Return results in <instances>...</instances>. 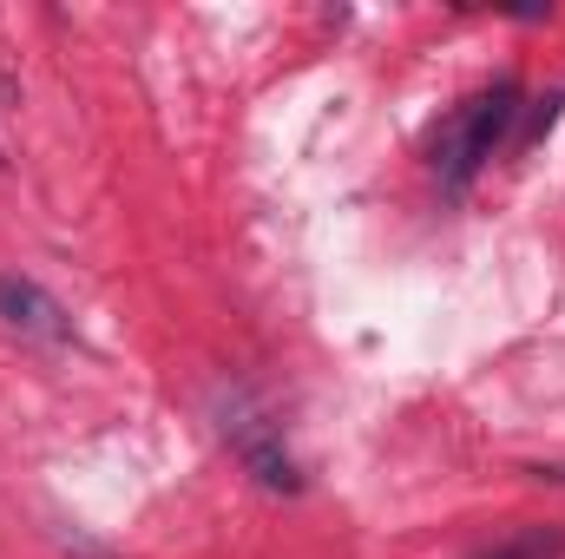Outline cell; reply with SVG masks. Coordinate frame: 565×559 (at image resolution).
Returning a JSON list of instances; mask_svg holds the SVG:
<instances>
[{"instance_id":"cell-1","label":"cell","mask_w":565,"mask_h":559,"mask_svg":"<svg viewBox=\"0 0 565 559\" xmlns=\"http://www.w3.org/2000/svg\"><path fill=\"white\" fill-rule=\"evenodd\" d=\"M513 119H520V86H513V80H500V86L460 99V106L434 126V139H427V165H434V178H440L447 191H467L473 171L507 145Z\"/></svg>"},{"instance_id":"cell-2","label":"cell","mask_w":565,"mask_h":559,"mask_svg":"<svg viewBox=\"0 0 565 559\" xmlns=\"http://www.w3.org/2000/svg\"><path fill=\"white\" fill-rule=\"evenodd\" d=\"M217 428H224L231 454L244 461V474H250L257 487H270V494H296V487H302V474H296V461H289V447H282V421H270V409H264L257 395L231 389L224 409H217Z\"/></svg>"},{"instance_id":"cell-3","label":"cell","mask_w":565,"mask_h":559,"mask_svg":"<svg viewBox=\"0 0 565 559\" xmlns=\"http://www.w3.org/2000/svg\"><path fill=\"white\" fill-rule=\"evenodd\" d=\"M0 329L20 336V342H40V349H66V342H73L66 303H60L46 283L20 277V271H0Z\"/></svg>"},{"instance_id":"cell-4","label":"cell","mask_w":565,"mask_h":559,"mask_svg":"<svg viewBox=\"0 0 565 559\" xmlns=\"http://www.w3.org/2000/svg\"><path fill=\"white\" fill-rule=\"evenodd\" d=\"M565 540L559 534H520V540H507V547H493L487 559H553Z\"/></svg>"}]
</instances>
